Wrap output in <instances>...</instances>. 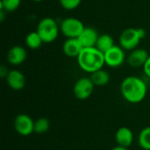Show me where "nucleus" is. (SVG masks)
I'll return each mask as SVG.
<instances>
[{
    "mask_svg": "<svg viewBox=\"0 0 150 150\" xmlns=\"http://www.w3.org/2000/svg\"><path fill=\"white\" fill-rule=\"evenodd\" d=\"M21 4V0H1L0 1V9L4 11L12 12L16 11Z\"/></svg>",
    "mask_w": 150,
    "mask_h": 150,
    "instance_id": "20",
    "label": "nucleus"
},
{
    "mask_svg": "<svg viewBox=\"0 0 150 150\" xmlns=\"http://www.w3.org/2000/svg\"><path fill=\"white\" fill-rule=\"evenodd\" d=\"M84 27L80 19L73 17L65 18L60 24V31L67 39L78 38Z\"/></svg>",
    "mask_w": 150,
    "mask_h": 150,
    "instance_id": "5",
    "label": "nucleus"
},
{
    "mask_svg": "<svg viewBox=\"0 0 150 150\" xmlns=\"http://www.w3.org/2000/svg\"><path fill=\"white\" fill-rule=\"evenodd\" d=\"M90 78L91 79L95 86H105L110 82L109 73L103 69L91 73Z\"/></svg>",
    "mask_w": 150,
    "mask_h": 150,
    "instance_id": "15",
    "label": "nucleus"
},
{
    "mask_svg": "<svg viewBox=\"0 0 150 150\" xmlns=\"http://www.w3.org/2000/svg\"><path fill=\"white\" fill-rule=\"evenodd\" d=\"M115 141L118 146L128 149L134 142V133L127 127H120L115 134Z\"/></svg>",
    "mask_w": 150,
    "mask_h": 150,
    "instance_id": "14",
    "label": "nucleus"
},
{
    "mask_svg": "<svg viewBox=\"0 0 150 150\" xmlns=\"http://www.w3.org/2000/svg\"><path fill=\"white\" fill-rule=\"evenodd\" d=\"M27 57L26 49L21 46H13L7 52V62L13 66H18L22 64Z\"/></svg>",
    "mask_w": 150,
    "mask_h": 150,
    "instance_id": "10",
    "label": "nucleus"
},
{
    "mask_svg": "<svg viewBox=\"0 0 150 150\" xmlns=\"http://www.w3.org/2000/svg\"><path fill=\"white\" fill-rule=\"evenodd\" d=\"M94 86L95 85L90 77H82L75 83L73 93L77 99L85 100L91 96Z\"/></svg>",
    "mask_w": 150,
    "mask_h": 150,
    "instance_id": "7",
    "label": "nucleus"
},
{
    "mask_svg": "<svg viewBox=\"0 0 150 150\" xmlns=\"http://www.w3.org/2000/svg\"><path fill=\"white\" fill-rule=\"evenodd\" d=\"M36 32L40 36L43 43H52L58 38L61 31L60 25L54 18L46 17L40 20Z\"/></svg>",
    "mask_w": 150,
    "mask_h": 150,
    "instance_id": "3",
    "label": "nucleus"
},
{
    "mask_svg": "<svg viewBox=\"0 0 150 150\" xmlns=\"http://www.w3.org/2000/svg\"><path fill=\"white\" fill-rule=\"evenodd\" d=\"M5 79L9 87L14 91H20L25 85V77L24 74L18 69L10 70Z\"/></svg>",
    "mask_w": 150,
    "mask_h": 150,
    "instance_id": "12",
    "label": "nucleus"
},
{
    "mask_svg": "<svg viewBox=\"0 0 150 150\" xmlns=\"http://www.w3.org/2000/svg\"><path fill=\"white\" fill-rule=\"evenodd\" d=\"M149 57V52L144 48H135L130 52L127 61L130 67L132 68H140L143 67L148 58Z\"/></svg>",
    "mask_w": 150,
    "mask_h": 150,
    "instance_id": "9",
    "label": "nucleus"
},
{
    "mask_svg": "<svg viewBox=\"0 0 150 150\" xmlns=\"http://www.w3.org/2000/svg\"><path fill=\"white\" fill-rule=\"evenodd\" d=\"M114 45L115 44H114L113 38L110 34L105 33V34L99 35L98 41H97V44H96V47L99 51H101L103 54H105L109 49H111Z\"/></svg>",
    "mask_w": 150,
    "mask_h": 150,
    "instance_id": "16",
    "label": "nucleus"
},
{
    "mask_svg": "<svg viewBox=\"0 0 150 150\" xmlns=\"http://www.w3.org/2000/svg\"><path fill=\"white\" fill-rule=\"evenodd\" d=\"M98 37L99 34L96 29L91 26H85L77 39L79 40V41L81 42L82 46L84 48V47H96Z\"/></svg>",
    "mask_w": 150,
    "mask_h": 150,
    "instance_id": "11",
    "label": "nucleus"
},
{
    "mask_svg": "<svg viewBox=\"0 0 150 150\" xmlns=\"http://www.w3.org/2000/svg\"><path fill=\"white\" fill-rule=\"evenodd\" d=\"M50 128V121L47 118H39L34 121V133L41 134L47 133Z\"/></svg>",
    "mask_w": 150,
    "mask_h": 150,
    "instance_id": "19",
    "label": "nucleus"
},
{
    "mask_svg": "<svg viewBox=\"0 0 150 150\" xmlns=\"http://www.w3.org/2000/svg\"><path fill=\"white\" fill-rule=\"evenodd\" d=\"M9 71L10 70H8L6 66L2 65L0 67V76H1V78H6L7 75L9 74Z\"/></svg>",
    "mask_w": 150,
    "mask_h": 150,
    "instance_id": "23",
    "label": "nucleus"
},
{
    "mask_svg": "<svg viewBox=\"0 0 150 150\" xmlns=\"http://www.w3.org/2000/svg\"><path fill=\"white\" fill-rule=\"evenodd\" d=\"M13 127L19 135L28 136L34 132V120L29 115L21 113L14 119Z\"/></svg>",
    "mask_w": 150,
    "mask_h": 150,
    "instance_id": "6",
    "label": "nucleus"
},
{
    "mask_svg": "<svg viewBox=\"0 0 150 150\" xmlns=\"http://www.w3.org/2000/svg\"><path fill=\"white\" fill-rule=\"evenodd\" d=\"M142 68H143V71H144L145 75H146L149 78H150V55L149 57L148 58L147 62H145V64H144V66H143Z\"/></svg>",
    "mask_w": 150,
    "mask_h": 150,
    "instance_id": "22",
    "label": "nucleus"
},
{
    "mask_svg": "<svg viewBox=\"0 0 150 150\" xmlns=\"http://www.w3.org/2000/svg\"><path fill=\"white\" fill-rule=\"evenodd\" d=\"M105 65L111 68H119L120 67L126 60L125 50L120 47L114 45L111 49L104 54Z\"/></svg>",
    "mask_w": 150,
    "mask_h": 150,
    "instance_id": "8",
    "label": "nucleus"
},
{
    "mask_svg": "<svg viewBox=\"0 0 150 150\" xmlns=\"http://www.w3.org/2000/svg\"><path fill=\"white\" fill-rule=\"evenodd\" d=\"M32 1L36 2V3H40V2H42V1H44V0H32Z\"/></svg>",
    "mask_w": 150,
    "mask_h": 150,
    "instance_id": "26",
    "label": "nucleus"
},
{
    "mask_svg": "<svg viewBox=\"0 0 150 150\" xmlns=\"http://www.w3.org/2000/svg\"><path fill=\"white\" fill-rule=\"evenodd\" d=\"M83 47L77 38H69L67 39L62 45V51L68 57L77 58Z\"/></svg>",
    "mask_w": 150,
    "mask_h": 150,
    "instance_id": "13",
    "label": "nucleus"
},
{
    "mask_svg": "<svg viewBox=\"0 0 150 150\" xmlns=\"http://www.w3.org/2000/svg\"><path fill=\"white\" fill-rule=\"evenodd\" d=\"M138 144L144 150H150V127L143 128L138 135Z\"/></svg>",
    "mask_w": 150,
    "mask_h": 150,
    "instance_id": "18",
    "label": "nucleus"
},
{
    "mask_svg": "<svg viewBox=\"0 0 150 150\" xmlns=\"http://www.w3.org/2000/svg\"><path fill=\"white\" fill-rule=\"evenodd\" d=\"M111 150H128V149L124 148V147H120V146H117V147H114L113 149H112Z\"/></svg>",
    "mask_w": 150,
    "mask_h": 150,
    "instance_id": "25",
    "label": "nucleus"
},
{
    "mask_svg": "<svg viewBox=\"0 0 150 150\" xmlns=\"http://www.w3.org/2000/svg\"><path fill=\"white\" fill-rule=\"evenodd\" d=\"M145 35L146 32L142 28H127L120 35V46L124 50L132 51L138 47L141 40L145 37Z\"/></svg>",
    "mask_w": 150,
    "mask_h": 150,
    "instance_id": "4",
    "label": "nucleus"
},
{
    "mask_svg": "<svg viewBox=\"0 0 150 150\" xmlns=\"http://www.w3.org/2000/svg\"><path fill=\"white\" fill-rule=\"evenodd\" d=\"M25 45L28 48L33 49V50L40 48L43 43L40 36L39 35V33L36 31L29 33L25 37Z\"/></svg>",
    "mask_w": 150,
    "mask_h": 150,
    "instance_id": "17",
    "label": "nucleus"
},
{
    "mask_svg": "<svg viewBox=\"0 0 150 150\" xmlns=\"http://www.w3.org/2000/svg\"><path fill=\"white\" fill-rule=\"evenodd\" d=\"M81 2L82 0H59L61 6L67 11L76 9L81 4Z\"/></svg>",
    "mask_w": 150,
    "mask_h": 150,
    "instance_id": "21",
    "label": "nucleus"
},
{
    "mask_svg": "<svg viewBox=\"0 0 150 150\" xmlns=\"http://www.w3.org/2000/svg\"><path fill=\"white\" fill-rule=\"evenodd\" d=\"M120 92L124 99L128 103L139 104L146 98L148 87L142 78L135 76H129L121 82Z\"/></svg>",
    "mask_w": 150,
    "mask_h": 150,
    "instance_id": "1",
    "label": "nucleus"
},
{
    "mask_svg": "<svg viewBox=\"0 0 150 150\" xmlns=\"http://www.w3.org/2000/svg\"><path fill=\"white\" fill-rule=\"evenodd\" d=\"M77 63L83 71L91 74L103 69L105 55L96 47H84L77 57Z\"/></svg>",
    "mask_w": 150,
    "mask_h": 150,
    "instance_id": "2",
    "label": "nucleus"
},
{
    "mask_svg": "<svg viewBox=\"0 0 150 150\" xmlns=\"http://www.w3.org/2000/svg\"><path fill=\"white\" fill-rule=\"evenodd\" d=\"M6 11H4V10H2V9H0V21L1 22H3L4 20V16L6 15Z\"/></svg>",
    "mask_w": 150,
    "mask_h": 150,
    "instance_id": "24",
    "label": "nucleus"
}]
</instances>
